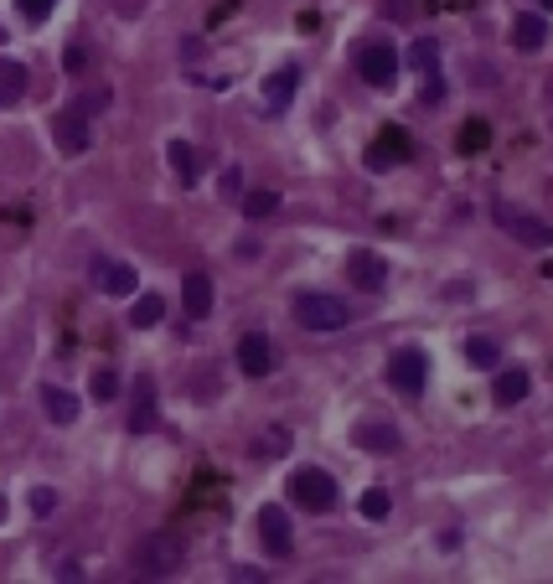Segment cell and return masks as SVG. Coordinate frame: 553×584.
I'll return each instance as SVG.
<instances>
[{
	"instance_id": "1",
	"label": "cell",
	"mask_w": 553,
	"mask_h": 584,
	"mask_svg": "<svg viewBox=\"0 0 553 584\" xmlns=\"http://www.w3.org/2000/svg\"><path fill=\"white\" fill-rule=\"evenodd\" d=\"M181 564H187V538L171 533V528L140 538V548H135V569H140V579H171Z\"/></svg>"
},
{
	"instance_id": "2",
	"label": "cell",
	"mask_w": 553,
	"mask_h": 584,
	"mask_svg": "<svg viewBox=\"0 0 553 584\" xmlns=\"http://www.w3.org/2000/svg\"><path fill=\"white\" fill-rule=\"evenodd\" d=\"M290 316H295L305 331H342V326L352 321L347 300H336V295H326V290H300L295 305H290Z\"/></svg>"
},
{
	"instance_id": "3",
	"label": "cell",
	"mask_w": 553,
	"mask_h": 584,
	"mask_svg": "<svg viewBox=\"0 0 553 584\" xmlns=\"http://www.w3.org/2000/svg\"><path fill=\"white\" fill-rule=\"evenodd\" d=\"M491 223H497L507 238H517L522 249H548L553 243V228L543 218H533V212H522L517 202H491Z\"/></svg>"
},
{
	"instance_id": "4",
	"label": "cell",
	"mask_w": 553,
	"mask_h": 584,
	"mask_svg": "<svg viewBox=\"0 0 553 584\" xmlns=\"http://www.w3.org/2000/svg\"><path fill=\"white\" fill-rule=\"evenodd\" d=\"M357 73H362V83H373V88H393L398 83V47L388 37L367 42L357 52Z\"/></svg>"
},
{
	"instance_id": "5",
	"label": "cell",
	"mask_w": 553,
	"mask_h": 584,
	"mask_svg": "<svg viewBox=\"0 0 553 584\" xmlns=\"http://www.w3.org/2000/svg\"><path fill=\"white\" fill-rule=\"evenodd\" d=\"M388 383H393L398 393L419 398L424 383H429V357H424L419 347H398V352L388 357Z\"/></svg>"
},
{
	"instance_id": "6",
	"label": "cell",
	"mask_w": 553,
	"mask_h": 584,
	"mask_svg": "<svg viewBox=\"0 0 553 584\" xmlns=\"http://www.w3.org/2000/svg\"><path fill=\"white\" fill-rule=\"evenodd\" d=\"M290 497H295L305 512H331V507H336V481H331L326 471H316V466H305V471H295V481H290Z\"/></svg>"
},
{
	"instance_id": "7",
	"label": "cell",
	"mask_w": 553,
	"mask_h": 584,
	"mask_svg": "<svg viewBox=\"0 0 553 584\" xmlns=\"http://www.w3.org/2000/svg\"><path fill=\"white\" fill-rule=\"evenodd\" d=\"M233 357H238V373L243 378H269L274 373V347H269L264 331H243L238 347H233Z\"/></svg>"
},
{
	"instance_id": "8",
	"label": "cell",
	"mask_w": 553,
	"mask_h": 584,
	"mask_svg": "<svg viewBox=\"0 0 553 584\" xmlns=\"http://www.w3.org/2000/svg\"><path fill=\"white\" fill-rule=\"evenodd\" d=\"M52 135H57V150H63V156H83V150L94 145V130H88L83 104H73V109L57 114V119H52Z\"/></svg>"
},
{
	"instance_id": "9",
	"label": "cell",
	"mask_w": 553,
	"mask_h": 584,
	"mask_svg": "<svg viewBox=\"0 0 553 584\" xmlns=\"http://www.w3.org/2000/svg\"><path fill=\"white\" fill-rule=\"evenodd\" d=\"M88 280H94V290L99 295H135V280H140V274L130 269V264H119V259H94V264H88Z\"/></svg>"
},
{
	"instance_id": "10",
	"label": "cell",
	"mask_w": 553,
	"mask_h": 584,
	"mask_svg": "<svg viewBox=\"0 0 553 584\" xmlns=\"http://www.w3.org/2000/svg\"><path fill=\"white\" fill-rule=\"evenodd\" d=\"M130 398H135V404H130V429H135V435H150V429H156L161 424V409H156V378H135V388H130Z\"/></svg>"
},
{
	"instance_id": "11",
	"label": "cell",
	"mask_w": 553,
	"mask_h": 584,
	"mask_svg": "<svg viewBox=\"0 0 553 584\" xmlns=\"http://www.w3.org/2000/svg\"><path fill=\"white\" fill-rule=\"evenodd\" d=\"M352 440H357L362 450H373V455H393L398 445H404L398 424H388V419H362V424L352 429Z\"/></svg>"
},
{
	"instance_id": "12",
	"label": "cell",
	"mask_w": 553,
	"mask_h": 584,
	"mask_svg": "<svg viewBox=\"0 0 553 584\" xmlns=\"http://www.w3.org/2000/svg\"><path fill=\"white\" fill-rule=\"evenodd\" d=\"M404 156H409V135H404V130H393V125H388L373 145H367V166H373V171H393Z\"/></svg>"
},
{
	"instance_id": "13",
	"label": "cell",
	"mask_w": 553,
	"mask_h": 584,
	"mask_svg": "<svg viewBox=\"0 0 553 584\" xmlns=\"http://www.w3.org/2000/svg\"><path fill=\"white\" fill-rule=\"evenodd\" d=\"M295 88H300V68H295V63L274 68L269 83H264V109H269V114H285L290 99H295Z\"/></svg>"
},
{
	"instance_id": "14",
	"label": "cell",
	"mask_w": 553,
	"mask_h": 584,
	"mask_svg": "<svg viewBox=\"0 0 553 584\" xmlns=\"http://www.w3.org/2000/svg\"><path fill=\"white\" fill-rule=\"evenodd\" d=\"M347 274H352V285L367 290V295H378V290L388 285V264H383L378 254H367V249H357V254L347 259Z\"/></svg>"
},
{
	"instance_id": "15",
	"label": "cell",
	"mask_w": 553,
	"mask_h": 584,
	"mask_svg": "<svg viewBox=\"0 0 553 584\" xmlns=\"http://www.w3.org/2000/svg\"><path fill=\"white\" fill-rule=\"evenodd\" d=\"M259 538H264V548L269 553H290V543H295V533H290V517H285V507H259Z\"/></svg>"
},
{
	"instance_id": "16",
	"label": "cell",
	"mask_w": 553,
	"mask_h": 584,
	"mask_svg": "<svg viewBox=\"0 0 553 584\" xmlns=\"http://www.w3.org/2000/svg\"><path fill=\"white\" fill-rule=\"evenodd\" d=\"M181 300H187V316H192V321H202V316L212 311V280H207L202 269H192L187 280H181Z\"/></svg>"
},
{
	"instance_id": "17",
	"label": "cell",
	"mask_w": 553,
	"mask_h": 584,
	"mask_svg": "<svg viewBox=\"0 0 553 584\" xmlns=\"http://www.w3.org/2000/svg\"><path fill=\"white\" fill-rule=\"evenodd\" d=\"M42 409H47L52 424H73L78 419V393L57 388V383H42Z\"/></svg>"
},
{
	"instance_id": "18",
	"label": "cell",
	"mask_w": 553,
	"mask_h": 584,
	"mask_svg": "<svg viewBox=\"0 0 553 584\" xmlns=\"http://www.w3.org/2000/svg\"><path fill=\"white\" fill-rule=\"evenodd\" d=\"M512 42H517V52H538V47L548 42V21L533 16V11L517 16V21H512Z\"/></svg>"
},
{
	"instance_id": "19",
	"label": "cell",
	"mask_w": 553,
	"mask_h": 584,
	"mask_svg": "<svg viewBox=\"0 0 553 584\" xmlns=\"http://www.w3.org/2000/svg\"><path fill=\"white\" fill-rule=\"evenodd\" d=\"M528 373H522V367H507V373H497V383H491V398H497V404H522V398H528Z\"/></svg>"
},
{
	"instance_id": "20",
	"label": "cell",
	"mask_w": 553,
	"mask_h": 584,
	"mask_svg": "<svg viewBox=\"0 0 553 584\" xmlns=\"http://www.w3.org/2000/svg\"><path fill=\"white\" fill-rule=\"evenodd\" d=\"M26 94V63H0V109H11L16 99Z\"/></svg>"
},
{
	"instance_id": "21",
	"label": "cell",
	"mask_w": 553,
	"mask_h": 584,
	"mask_svg": "<svg viewBox=\"0 0 553 584\" xmlns=\"http://www.w3.org/2000/svg\"><path fill=\"white\" fill-rule=\"evenodd\" d=\"M166 156H171V171L181 176V187H192V181H197V150L187 140H171Z\"/></svg>"
},
{
	"instance_id": "22",
	"label": "cell",
	"mask_w": 553,
	"mask_h": 584,
	"mask_svg": "<svg viewBox=\"0 0 553 584\" xmlns=\"http://www.w3.org/2000/svg\"><path fill=\"white\" fill-rule=\"evenodd\" d=\"M161 321H166V300L161 295H140L135 311H130V326L135 331H150V326H161Z\"/></svg>"
},
{
	"instance_id": "23",
	"label": "cell",
	"mask_w": 553,
	"mask_h": 584,
	"mask_svg": "<svg viewBox=\"0 0 553 584\" xmlns=\"http://www.w3.org/2000/svg\"><path fill=\"white\" fill-rule=\"evenodd\" d=\"M409 68H414V73H440V42H435V37H419V42L409 47Z\"/></svg>"
},
{
	"instance_id": "24",
	"label": "cell",
	"mask_w": 553,
	"mask_h": 584,
	"mask_svg": "<svg viewBox=\"0 0 553 584\" xmlns=\"http://www.w3.org/2000/svg\"><path fill=\"white\" fill-rule=\"evenodd\" d=\"M466 362L481 367V373H491V367L502 362V352H497V342H491V336H471V342H466Z\"/></svg>"
},
{
	"instance_id": "25",
	"label": "cell",
	"mask_w": 553,
	"mask_h": 584,
	"mask_svg": "<svg viewBox=\"0 0 553 584\" xmlns=\"http://www.w3.org/2000/svg\"><path fill=\"white\" fill-rule=\"evenodd\" d=\"M357 507H362V517H373V522H383L393 502H388V491H378V486H373V491H362V502H357Z\"/></svg>"
},
{
	"instance_id": "26",
	"label": "cell",
	"mask_w": 553,
	"mask_h": 584,
	"mask_svg": "<svg viewBox=\"0 0 553 584\" xmlns=\"http://www.w3.org/2000/svg\"><path fill=\"white\" fill-rule=\"evenodd\" d=\"M491 140V130H486V119H471L466 130H460V150H466V156H476V150Z\"/></svg>"
},
{
	"instance_id": "27",
	"label": "cell",
	"mask_w": 553,
	"mask_h": 584,
	"mask_svg": "<svg viewBox=\"0 0 553 584\" xmlns=\"http://www.w3.org/2000/svg\"><path fill=\"white\" fill-rule=\"evenodd\" d=\"M274 207H280V197H274V192H249V197H243V212H249V218H269Z\"/></svg>"
},
{
	"instance_id": "28",
	"label": "cell",
	"mask_w": 553,
	"mask_h": 584,
	"mask_svg": "<svg viewBox=\"0 0 553 584\" xmlns=\"http://www.w3.org/2000/svg\"><path fill=\"white\" fill-rule=\"evenodd\" d=\"M52 6H57V0H16V11H21L26 21H47Z\"/></svg>"
},
{
	"instance_id": "29",
	"label": "cell",
	"mask_w": 553,
	"mask_h": 584,
	"mask_svg": "<svg viewBox=\"0 0 553 584\" xmlns=\"http://www.w3.org/2000/svg\"><path fill=\"white\" fill-rule=\"evenodd\" d=\"M63 68H68L73 78H83V73H88V47H78V42H73V47L63 52Z\"/></svg>"
},
{
	"instance_id": "30",
	"label": "cell",
	"mask_w": 553,
	"mask_h": 584,
	"mask_svg": "<svg viewBox=\"0 0 553 584\" xmlns=\"http://www.w3.org/2000/svg\"><path fill=\"white\" fill-rule=\"evenodd\" d=\"M419 99H424V104H440V99H445V78H440V73H424Z\"/></svg>"
},
{
	"instance_id": "31",
	"label": "cell",
	"mask_w": 553,
	"mask_h": 584,
	"mask_svg": "<svg viewBox=\"0 0 553 584\" xmlns=\"http://www.w3.org/2000/svg\"><path fill=\"white\" fill-rule=\"evenodd\" d=\"M88 393H94V398H114V393H119V378H114V373H94Z\"/></svg>"
},
{
	"instance_id": "32",
	"label": "cell",
	"mask_w": 553,
	"mask_h": 584,
	"mask_svg": "<svg viewBox=\"0 0 553 584\" xmlns=\"http://www.w3.org/2000/svg\"><path fill=\"white\" fill-rule=\"evenodd\" d=\"M32 512H52V491H32Z\"/></svg>"
},
{
	"instance_id": "33",
	"label": "cell",
	"mask_w": 553,
	"mask_h": 584,
	"mask_svg": "<svg viewBox=\"0 0 553 584\" xmlns=\"http://www.w3.org/2000/svg\"><path fill=\"white\" fill-rule=\"evenodd\" d=\"M538 6H543V11H553V0H538Z\"/></svg>"
},
{
	"instance_id": "34",
	"label": "cell",
	"mask_w": 553,
	"mask_h": 584,
	"mask_svg": "<svg viewBox=\"0 0 553 584\" xmlns=\"http://www.w3.org/2000/svg\"><path fill=\"white\" fill-rule=\"evenodd\" d=\"M0 517H6V497H0Z\"/></svg>"
},
{
	"instance_id": "35",
	"label": "cell",
	"mask_w": 553,
	"mask_h": 584,
	"mask_svg": "<svg viewBox=\"0 0 553 584\" xmlns=\"http://www.w3.org/2000/svg\"><path fill=\"white\" fill-rule=\"evenodd\" d=\"M0 37H6V32H0Z\"/></svg>"
}]
</instances>
